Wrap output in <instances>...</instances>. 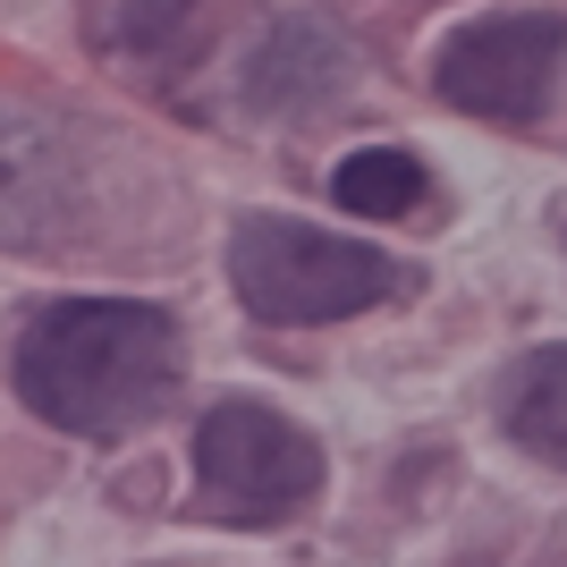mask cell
Wrapping results in <instances>:
<instances>
[{
    "instance_id": "5",
    "label": "cell",
    "mask_w": 567,
    "mask_h": 567,
    "mask_svg": "<svg viewBox=\"0 0 567 567\" xmlns=\"http://www.w3.org/2000/svg\"><path fill=\"white\" fill-rule=\"evenodd\" d=\"M85 220V169L43 118L0 111V255H43Z\"/></svg>"
},
{
    "instance_id": "9",
    "label": "cell",
    "mask_w": 567,
    "mask_h": 567,
    "mask_svg": "<svg viewBox=\"0 0 567 567\" xmlns=\"http://www.w3.org/2000/svg\"><path fill=\"white\" fill-rule=\"evenodd\" d=\"M331 195L364 220H399V213L424 204V169H415V153H399V144H364V153H348V162L331 169Z\"/></svg>"
},
{
    "instance_id": "7",
    "label": "cell",
    "mask_w": 567,
    "mask_h": 567,
    "mask_svg": "<svg viewBox=\"0 0 567 567\" xmlns=\"http://www.w3.org/2000/svg\"><path fill=\"white\" fill-rule=\"evenodd\" d=\"M339 94H348V43L313 18H280L262 34V51L246 60V102L271 118H306Z\"/></svg>"
},
{
    "instance_id": "2",
    "label": "cell",
    "mask_w": 567,
    "mask_h": 567,
    "mask_svg": "<svg viewBox=\"0 0 567 567\" xmlns=\"http://www.w3.org/2000/svg\"><path fill=\"white\" fill-rule=\"evenodd\" d=\"M229 280L262 322H348V313L381 306L399 271H390V255H373L339 229H313V220H288V213H246L229 229Z\"/></svg>"
},
{
    "instance_id": "6",
    "label": "cell",
    "mask_w": 567,
    "mask_h": 567,
    "mask_svg": "<svg viewBox=\"0 0 567 567\" xmlns=\"http://www.w3.org/2000/svg\"><path fill=\"white\" fill-rule=\"evenodd\" d=\"M220 0H85V34H94L102 60L136 76H169L187 69L195 51L213 43Z\"/></svg>"
},
{
    "instance_id": "1",
    "label": "cell",
    "mask_w": 567,
    "mask_h": 567,
    "mask_svg": "<svg viewBox=\"0 0 567 567\" xmlns=\"http://www.w3.org/2000/svg\"><path fill=\"white\" fill-rule=\"evenodd\" d=\"M178 322L144 297H60L18 331V399L51 432L118 441L178 390Z\"/></svg>"
},
{
    "instance_id": "8",
    "label": "cell",
    "mask_w": 567,
    "mask_h": 567,
    "mask_svg": "<svg viewBox=\"0 0 567 567\" xmlns=\"http://www.w3.org/2000/svg\"><path fill=\"white\" fill-rule=\"evenodd\" d=\"M508 432H517V450L567 466V348H534L508 373Z\"/></svg>"
},
{
    "instance_id": "4",
    "label": "cell",
    "mask_w": 567,
    "mask_h": 567,
    "mask_svg": "<svg viewBox=\"0 0 567 567\" xmlns=\"http://www.w3.org/2000/svg\"><path fill=\"white\" fill-rule=\"evenodd\" d=\"M559 60H567V25L550 18V9H499V18L457 25L450 43L432 51V85L474 118L525 127V118L550 111Z\"/></svg>"
},
{
    "instance_id": "3",
    "label": "cell",
    "mask_w": 567,
    "mask_h": 567,
    "mask_svg": "<svg viewBox=\"0 0 567 567\" xmlns=\"http://www.w3.org/2000/svg\"><path fill=\"white\" fill-rule=\"evenodd\" d=\"M322 492V441L262 399H220L195 424V508L220 525H271Z\"/></svg>"
}]
</instances>
